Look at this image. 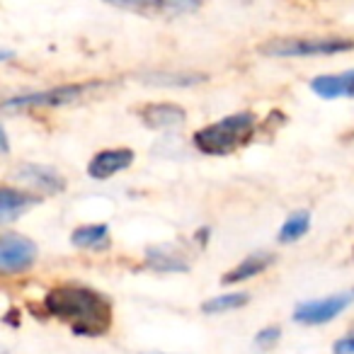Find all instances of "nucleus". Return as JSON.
<instances>
[{"instance_id": "f257e3e1", "label": "nucleus", "mask_w": 354, "mask_h": 354, "mask_svg": "<svg viewBox=\"0 0 354 354\" xmlns=\"http://www.w3.org/2000/svg\"><path fill=\"white\" fill-rule=\"evenodd\" d=\"M44 308L51 318L68 323L78 337H100L112 328V304L88 286H56L46 294Z\"/></svg>"}, {"instance_id": "f03ea898", "label": "nucleus", "mask_w": 354, "mask_h": 354, "mask_svg": "<svg viewBox=\"0 0 354 354\" xmlns=\"http://www.w3.org/2000/svg\"><path fill=\"white\" fill-rule=\"evenodd\" d=\"M257 127L255 114L238 112L231 117H223L221 122H214L209 127L199 129L194 133V146L207 156H231L233 151L243 148L252 138Z\"/></svg>"}, {"instance_id": "9d476101", "label": "nucleus", "mask_w": 354, "mask_h": 354, "mask_svg": "<svg viewBox=\"0 0 354 354\" xmlns=\"http://www.w3.org/2000/svg\"><path fill=\"white\" fill-rule=\"evenodd\" d=\"M141 122L146 124L148 129H180L185 122H187V112L183 107L170 102H160V104H146V107L138 112Z\"/></svg>"}, {"instance_id": "ddd939ff", "label": "nucleus", "mask_w": 354, "mask_h": 354, "mask_svg": "<svg viewBox=\"0 0 354 354\" xmlns=\"http://www.w3.org/2000/svg\"><path fill=\"white\" fill-rule=\"evenodd\" d=\"M35 204H37L35 194L20 192V189H12V187H3V192H0V221L10 223L12 218L22 216Z\"/></svg>"}, {"instance_id": "dca6fc26", "label": "nucleus", "mask_w": 354, "mask_h": 354, "mask_svg": "<svg viewBox=\"0 0 354 354\" xmlns=\"http://www.w3.org/2000/svg\"><path fill=\"white\" fill-rule=\"evenodd\" d=\"M310 228V214L308 212H296L284 221V226L279 228V243H294L299 238H304Z\"/></svg>"}, {"instance_id": "4468645a", "label": "nucleus", "mask_w": 354, "mask_h": 354, "mask_svg": "<svg viewBox=\"0 0 354 354\" xmlns=\"http://www.w3.org/2000/svg\"><path fill=\"white\" fill-rule=\"evenodd\" d=\"M71 243L75 248L85 250H107L109 248V228L104 223H93V226H80L71 233Z\"/></svg>"}, {"instance_id": "aec40b11", "label": "nucleus", "mask_w": 354, "mask_h": 354, "mask_svg": "<svg viewBox=\"0 0 354 354\" xmlns=\"http://www.w3.org/2000/svg\"><path fill=\"white\" fill-rule=\"evenodd\" d=\"M335 354H354V335H347V337L337 339L333 347Z\"/></svg>"}, {"instance_id": "0eeeda50", "label": "nucleus", "mask_w": 354, "mask_h": 354, "mask_svg": "<svg viewBox=\"0 0 354 354\" xmlns=\"http://www.w3.org/2000/svg\"><path fill=\"white\" fill-rule=\"evenodd\" d=\"M37 245L25 236H3L0 238V272L17 274L35 265Z\"/></svg>"}, {"instance_id": "9b49d317", "label": "nucleus", "mask_w": 354, "mask_h": 354, "mask_svg": "<svg viewBox=\"0 0 354 354\" xmlns=\"http://www.w3.org/2000/svg\"><path fill=\"white\" fill-rule=\"evenodd\" d=\"M310 90L323 100L354 97V71L337 75H318L310 80Z\"/></svg>"}, {"instance_id": "39448f33", "label": "nucleus", "mask_w": 354, "mask_h": 354, "mask_svg": "<svg viewBox=\"0 0 354 354\" xmlns=\"http://www.w3.org/2000/svg\"><path fill=\"white\" fill-rule=\"evenodd\" d=\"M104 3L143 17H180L202 8V0H104Z\"/></svg>"}, {"instance_id": "7ed1b4c3", "label": "nucleus", "mask_w": 354, "mask_h": 354, "mask_svg": "<svg viewBox=\"0 0 354 354\" xmlns=\"http://www.w3.org/2000/svg\"><path fill=\"white\" fill-rule=\"evenodd\" d=\"M354 41L344 37H296V39H274L260 46L265 56L277 59H304V56H333L352 51Z\"/></svg>"}, {"instance_id": "6e6552de", "label": "nucleus", "mask_w": 354, "mask_h": 354, "mask_svg": "<svg viewBox=\"0 0 354 354\" xmlns=\"http://www.w3.org/2000/svg\"><path fill=\"white\" fill-rule=\"evenodd\" d=\"M17 177L32 189H39L44 194H59L66 189V180L54 170V167L46 165H35V162H27L17 170Z\"/></svg>"}, {"instance_id": "f8f14e48", "label": "nucleus", "mask_w": 354, "mask_h": 354, "mask_svg": "<svg viewBox=\"0 0 354 354\" xmlns=\"http://www.w3.org/2000/svg\"><path fill=\"white\" fill-rule=\"evenodd\" d=\"M272 262H274V255H270V252H255V255H248L245 260H241V265L233 267L231 272L223 274L221 284L231 286V284H238V281L252 279V277L262 274Z\"/></svg>"}, {"instance_id": "6ab92c4d", "label": "nucleus", "mask_w": 354, "mask_h": 354, "mask_svg": "<svg viewBox=\"0 0 354 354\" xmlns=\"http://www.w3.org/2000/svg\"><path fill=\"white\" fill-rule=\"evenodd\" d=\"M279 335H281V330L277 328H265V330H260V333L255 335V347H260V349H270V347H274L277 342H279Z\"/></svg>"}, {"instance_id": "f3484780", "label": "nucleus", "mask_w": 354, "mask_h": 354, "mask_svg": "<svg viewBox=\"0 0 354 354\" xmlns=\"http://www.w3.org/2000/svg\"><path fill=\"white\" fill-rule=\"evenodd\" d=\"M143 80L151 85H165V88H187V85H197L207 80V75L197 73H151L143 75Z\"/></svg>"}, {"instance_id": "423d86ee", "label": "nucleus", "mask_w": 354, "mask_h": 354, "mask_svg": "<svg viewBox=\"0 0 354 354\" xmlns=\"http://www.w3.org/2000/svg\"><path fill=\"white\" fill-rule=\"evenodd\" d=\"M354 301V291L349 294H335L328 299H318V301H306L299 308L294 310V320L301 325H323L330 323L333 318H337L342 310H347Z\"/></svg>"}, {"instance_id": "1a4fd4ad", "label": "nucleus", "mask_w": 354, "mask_h": 354, "mask_svg": "<svg viewBox=\"0 0 354 354\" xmlns=\"http://www.w3.org/2000/svg\"><path fill=\"white\" fill-rule=\"evenodd\" d=\"M133 162V151L129 148H109V151H102L90 160L88 165V175L93 180H109L117 172L127 170Z\"/></svg>"}, {"instance_id": "a211bd4d", "label": "nucleus", "mask_w": 354, "mask_h": 354, "mask_svg": "<svg viewBox=\"0 0 354 354\" xmlns=\"http://www.w3.org/2000/svg\"><path fill=\"white\" fill-rule=\"evenodd\" d=\"M250 301V294L245 291H238V294H223V296H214V299L204 301L202 310L204 313H226V310H236L241 306H245Z\"/></svg>"}, {"instance_id": "2eb2a0df", "label": "nucleus", "mask_w": 354, "mask_h": 354, "mask_svg": "<svg viewBox=\"0 0 354 354\" xmlns=\"http://www.w3.org/2000/svg\"><path fill=\"white\" fill-rule=\"evenodd\" d=\"M146 265L156 272H187L189 265L185 262L183 255H177L172 248L158 245L146 252Z\"/></svg>"}, {"instance_id": "20e7f679", "label": "nucleus", "mask_w": 354, "mask_h": 354, "mask_svg": "<svg viewBox=\"0 0 354 354\" xmlns=\"http://www.w3.org/2000/svg\"><path fill=\"white\" fill-rule=\"evenodd\" d=\"M93 83L85 85H61V88H51L44 93H30V95H17V97L6 100L3 109L6 112H22V109H41V107H64V104H73L83 100L88 90H93Z\"/></svg>"}]
</instances>
